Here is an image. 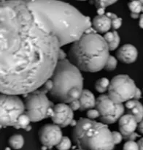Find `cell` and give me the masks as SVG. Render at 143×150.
Returning a JSON list of instances; mask_svg holds the SVG:
<instances>
[{"label":"cell","mask_w":143,"mask_h":150,"mask_svg":"<svg viewBox=\"0 0 143 150\" xmlns=\"http://www.w3.org/2000/svg\"><path fill=\"white\" fill-rule=\"evenodd\" d=\"M90 18L58 0H1V92L24 95L52 76L64 45L91 27Z\"/></svg>","instance_id":"obj_1"},{"label":"cell","mask_w":143,"mask_h":150,"mask_svg":"<svg viewBox=\"0 0 143 150\" xmlns=\"http://www.w3.org/2000/svg\"><path fill=\"white\" fill-rule=\"evenodd\" d=\"M89 28L69 51V60L80 70L89 73L100 71L106 64L109 48L104 37Z\"/></svg>","instance_id":"obj_2"},{"label":"cell","mask_w":143,"mask_h":150,"mask_svg":"<svg viewBox=\"0 0 143 150\" xmlns=\"http://www.w3.org/2000/svg\"><path fill=\"white\" fill-rule=\"evenodd\" d=\"M50 79L53 89L50 95L53 98L65 103L80 98L83 91V78L80 69L69 59L59 60Z\"/></svg>","instance_id":"obj_3"},{"label":"cell","mask_w":143,"mask_h":150,"mask_svg":"<svg viewBox=\"0 0 143 150\" xmlns=\"http://www.w3.org/2000/svg\"><path fill=\"white\" fill-rule=\"evenodd\" d=\"M72 140L83 150H113L112 132L106 124L81 118L72 130Z\"/></svg>","instance_id":"obj_4"},{"label":"cell","mask_w":143,"mask_h":150,"mask_svg":"<svg viewBox=\"0 0 143 150\" xmlns=\"http://www.w3.org/2000/svg\"><path fill=\"white\" fill-rule=\"evenodd\" d=\"M25 100L26 113L32 122H39L54 114V105L48 99L47 93L40 89L27 94Z\"/></svg>","instance_id":"obj_5"},{"label":"cell","mask_w":143,"mask_h":150,"mask_svg":"<svg viewBox=\"0 0 143 150\" xmlns=\"http://www.w3.org/2000/svg\"><path fill=\"white\" fill-rule=\"evenodd\" d=\"M26 111L25 103L17 95H1V127L15 126Z\"/></svg>","instance_id":"obj_6"},{"label":"cell","mask_w":143,"mask_h":150,"mask_svg":"<svg viewBox=\"0 0 143 150\" xmlns=\"http://www.w3.org/2000/svg\"><path fill=\"white\" fill-rule=\"evenodd\" d=\"M137 87L134 81L127 75H118L111 80L108 95L113 101L119 103L134 98Z\"/></svg>","instance_id":"obj_7"},{"label":"cell","mask_w":143,"mask_h":150,"mask_svg":"<svg viewBox=\"0 0 143 150\" xmlns=\"http://www.w3.org/2000/svg\"><path fill=\"white\" fill-rule=\"evenodd\" d=\"M96 108L100 114V120L106 125L116 122L125 111L123 103L115 102L108 95H102L96 99Z\"/></svg>","instance_id":"obj_8"},{"label":"cell","mask_w":143,"mask_h":150,"mask_svg":"<svg viewBox=\"0 0 143 150\" xmlns=\"http://www.w3.org/2000/svg\"><path fill=\"white\" fill-rule=\"evenodd\" d=\"M60 127L55 124H47L41 127L39 130V138L43 146L51 149L61 142L63 136Z\"/></svg>","instance_id":"obj_9"},{"label":"cell","mask_w":143,"mask_h":150,"mask_svg":"<svg viewBox=\"0 0 143 150\" xmlns=\"http://www.w3.org/2000/svg\"><path fill=\"white\" fill-rule=\"evenodd\" d=\"M54 114L51 117L54 124L61 127H67L72 124L74 117V111L69 105L65 103H60L54 105Z\"/></svg>","instance_id":"obj_10"},{"label":"cell","mask_w":143,"mask_h":150,"mask_svg":"<svg viewBox=\"0 0 143 150\" xmlns=\"http://www.w3.org/2000/svg\"><path fill=\"white\" fill-rule=\"evenodd\" d=\"M118 121L120 132L122 133L123 139H125L135 133L136 129L138 127L137 120L130 114L123 115Z\"/></svg>","instance_id":"obj_11"},{"label":"cell","mask_w":143,"mask_h":150,"mask_svg":"<svg viewBox=\"0 0 143 150\" xmlns=\"http://www.w3.org/2000/svg\"><path fill=\"white\" fill-rule=\"evenodd\" d=\"M117 58L125 64H131L137 60L138 57V51L134 45L131 44H125L118 48L116 53Z\"/></svg>","instance_id":"obj_12"},{"label":"cell","mask_w":143,"mask_h":150,"mask_svg":"<svg viewBox=\"0 0 143 150\" xmlns=\"http://www.w3.org/2000/svg\"><path fill=\"white\" fill-rule=\"evenodd\" d=\"M93 29L99 33H107L112 27L111 19L107 15H98L91 22Z\"/></svg>","instance_id":"obj_13"},{"label":"cell","mask_w":143,"mask_h":150,"mask_svg":"<svg viewBox=\"0 0 143 150\" xmlns=\"http://www.w3.org/2000/svg\"><path fill=\"white\" fill-rule=\"evenodd\" d=\"M127 114L134 116L138 122L143 120V105L138 100L132 99L125 102Z\"/></svg>","instance_id":"obj_14"},{"label":"cell","mask_w":143,"mask_h":150,"mask_svg":"<svg viewBox=\"0 0 143 150\" xmlns=\"http://www.w3.org/2000/svg\"><path fill=\"white\" fill-rule=\"evenodd\" d=\"M78 100L80 103V111L89 110L96 107V99L94 95L88 89H83Z\"/></svg>","instance_id":"obj_15"},{"label":"cell","mask_w":143,"mask_h":150,"mask_svg":"<svg viewBox=\"0 0 143 150\" xmlns=\"http://www.w3.org/2000/svg\"><path fill=\"white\" fill-rule=\"evenodd\" d=\"M104 38L106 40L110 51H114L119 46L121 38H120L119 34L116 32V30L105 33Z\"/></svg>","instance_id":"obj_16"},{"label":"cell","mask_w":143,"mask_h":150,"mask_svg":"<svg viewBox=\"0 0 143 150\" xmlns=\"http://www.w3.org/2000/svg\"><path fill=\"white\" fill-rule=\"evenodd\" d=\"M9 144L13 149H20L23 147L24 144V139L20 134L13 135L9 139Z\"/></svg>","instance_id":"obj_17"},{"label":"cell","mask_w":143,"mask_h":150,"mask_svg":"<svg viewBox=\"0 0 143 150\" xmlns=\"http://www.w3.org/2000/svg\"><path fill=\"white\" fill-rule=\"evenodd\" d=\"M110 81L107 78H102L96 81L95 83V89L99 93H104L109 89Z\"/></svg>","instance_id":"obj_18"},{"label":"cell","mask_w":143,"mask_h":150,"mask_svg":"<svg viewBox=\"0 0 143 150\" xmlns=\"http://www.w3.org/2000/svg\"><path fill=\"white\" fill-rule=\"evenodd\" d=\"M32 122L30 117H29L26 113L23 114L22 115H20V117H19L18 120L17 124L15 126L16 129H25L26 130L28 127L29 126V124Z\"/></svg>","instance_id":"obj_19"},{"label":"cell","mask_w":143,"mask_h":150,"mask_svg":"<svg viewBox=\"0 0 143 150\" xmlns=\"http://www.w3.org/2000/svg\"><path fill=\"white\" fill-rule=\"evenodd\" d=\"M107 16L111 19L112 21V27L114 30H117L119 29L122 25V18H119L116 14L112 13H107Z\"/></svg>","instance_id":"obj_20"},{"label":"cell","mask_w":143,"mask_h":150,"mask_svg":"<svg viewBox=\"0 0 143 150\" xmlns=\"http://www.w3.org/2000/svg\"><path fill=\"white\" fill-rule=\"evenodd\" d=\"M128 8L131 10V13H137V14H139L142 12L143 4L140 1H139L138 0H134V1H130L128 4Z\"/></svg>","instance_id":"obj_21"},{"label":"cell","mask_w":143,"mask_h":150,"mask_svg":"<svg viewBox=\"0 0 143 150\" xmlns=\"http://www.w3.org/2000/svg\"><path fill=\"white\" fill-rule=\"evenodd\" d=\"M72 142L68 137H64L61 139V142L56 145V149L58 150H69L71 148Z\"/></svg>","instance_id":"obj_22"},{"label":"cell","mask_w":143,"mask_h":150,"mask_svg":"<svg viewBox=\"0 0 143 150\" xmlns=\"http://www.w3.org/2000/svg\"><path fill=\"white\" fill-rule=\"evenodd\" d=\"M118 0H94L96 9H106V7L112 5Z\"/></svg>","instance_id":"obj_23"},{"label":"cell","mask_w":143,"mask_h":150,"mask_svg":"<svg viewBox=\"0 0 143 150\" xmlns=\"http://www.w3.org/2000/svg\"><path fill=\"white\" fill-rule=\"evenodd\" d=\"M117 65H118L117 59L115 57H112V56H109L104 66V69L107 71H112V70L116 68Z\"/></svg>","instance_id":"obj_24"},{"label":"cell","mask_w":143,"mask_h":150,"mask_svg":"<svg viewBox=\"0 0 143 150\" xmlns=\"http://www.w3.org/2000/svg\"><path fill=\"white\" fill-rule=\"evenodd\" d=\"M123 150H139L138 143L134 141H127L123 146Z\"/></svg>","instance_id":"obj_25"},{"label":"cell","mask_w":143,"mask_h":150,"mask_svg":"<svg viewBox=\"0 0 143 150\" xmlns=\"http://www.w3.org/2000/svg\"><path fill=\"white\" fill-rule=\"evenodd\" d=\"M112 138H113V142L115 144H118L122 142L123 139V136L121 132L118 131H113L112 132Z\"/></svg>","instance_id":"obj_26"},{"label":"cell","mask_w":143,"mask_h":150,"mask_svg":"<svg viewBox=\"0 0 143 150\" xmlns=\"http://www.w3.org/2000/svg\"><path fill=\"white\" fill-rule=\"evenodd\" d=\"M87 117L88 118L90 119V120H94V119L99 118L100 117V114H99V111L97 109H93V108H91V109H89L88 111H87Z\"/></svg>","instance_id":"obj_27"},{"label":"cell","mask_w":143,"mask_h":150,"mask_svg":"<svg viewBox=\"0 0 143 150\" xmlns=\"http://www.w3.org/2000/svg\"><path fill=\"white\" fill-rule=\"evenodd\" d=\"M69 106L71 107V108L74 111H77V110H80V101H79V100H73L72 102L69 103Z\"/></svg>","instance_id":"obj_28"},{"label":"cell","mask_w":143,"mask_h":150,"mask_svg":"<svg viewBox=\"0 0 143 150\" xmlns=\"http://www.w3.org/2000/svg\"><path fill=\"white\" fill-rule=\"evenodd\" d=\"M142 97V92L141 90H140L139 88H137V91H136V93H135V95H134V99L135 100H139Z\"/></svg>","instance_id":"obj_29"},{"label":"cell","mask_w":143,"mask_h":150,"mask_svg":"<svg viewBox=\"0 0 143 150\" xmlns=\"http://www.w3.org/2000/svg\"><path fill=\"white\" fill-rule=\"evenodd\" d=\"M137 128H138L139 132L140 133H142V134H143V120L139 122Z\"/></svg>","instance_id":"obj_30"},{"label":"cell","mask_w":143,"mask_h":150,"mask_svg":"<svg viewBox=\"0 0 143 150\" xmlns=\"http://www.w3.org/2000/svg\"><path fill=\"white\" fill-rule=\"evenodd\" d=\"M137 143L139 145V150H143V138L139 140Z\"/></svg>","instance_id":"obj_31"},{"label":"cell","mask_w":143,"mask_h":150,"mask_svg":"<svg viewBox=\"0 0 143 150\" xmlns=\"http://www.w3.org/2000/svg\"><path fill=\"white\" fill-rule=\"evenodd\" d=\"M139 25L142 29H143V14H142L139 17Z\"/></svg>","instance_id":"obj_32"},{"label":"cell","mask_w":143,"mask_h":150,"mask_svg":"<svg viewBox=\"0 0 143 150\" xmlns=\"http://www.w3.org/2000/svg\"><path fill=\"white\" fill-rule=\"evenodd\" d=\"M131 17L134 19L138 18L139 17H140L139 14H137V13H131Z\"/></svg>","instance_id":"obj_33"},{"label":"cell","mask_w":143,"mask_h":150,"mask_svg":"<svg viewBox=\"0 0 143 150\" xmlns=\"http://www.w3.org/2000/svg\"><path fill=\"white\" fill-rule=\"evenodd\" d=\"M138 1H140V2H141L142 4H143V0H138Z\"/></svg>","instance_id":"obj_34"},{"label":"cell","mask_w":143,"mask_h":150,"mask_svg":"<svg viewBox=\"0 0 143 150\" xmlns=\"http://www.w3.org/2000/svg\"><path fill=\"white\" fill-rule=\"evenodd\" d=\"M5 150H10V149H9V148H6V149Z\"/></svg>","instance_id":"obj_35"},{"label":"cell","mask_w":143,"mask_h":150,"mask_svg":"<svg viewBox=\"0 0 143 150\" xmlns=\"http://www.w3.org/2000/svg\"><path fill=\"white\" fill-rule=\"evenodd\" d=\"M77 1H86V0H77Z\"/></svg>","instance_id":"obj_36"},{"label":"cell","mask_w":143,"mask_h":150,"mask_svg":"<svg viewBox=\"0 0 143 150\" xmlns=\"http://www.w3.org/2000/svg\"><path fill=\"white\" fill-rule=\"evenodd\" d=\"M142 13H143V6H142Z\"/></svg>","instance_id":"obj_37"},{"label":"cell","mask_w":143,"mask_h":150,"mask_svg":"<svg viewBox=\"0 0 143 150\" xmlns=\"http://www.w3.org/2000/svg\"><path fill=\"white\" fill-rule=\"evenodd\" d=\"M76 150H83V149H76Z\"/></svg>","instance_id":"obj_38"},{"label":"cell","mask_w":143,"mask_h":150,"mask_svg":"<svg viewBox=\"0 0 143 150\" xmlns=\"http://www.w3.org/2000/svg\"><path fill=\"white\" fill-rule=\"evenodd\" d=\"M131 1H134V0H131Z\"/></svg>","instance_id":"obj_39"},{"label":"cell","mask_w":143,"mask_h":150,"mask_svg":"<svg viewBox=\"0 0 143 150\" xmlns=\"http://www.w3.org/2000/svg\"><path fill=\"white\" fill-rule=\"evenodd\" d=\"M48 150H50V149H48Z\"/></svg>","instance_id":"obj_40"}]
</instances>
